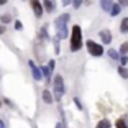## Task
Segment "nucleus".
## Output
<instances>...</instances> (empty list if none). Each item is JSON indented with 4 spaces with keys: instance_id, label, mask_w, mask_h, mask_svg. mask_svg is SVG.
<instances>
[{
    "instance_id": "f257e3e1",
    "label": "nucleus",
    "mask_w": 128,
    "mask_h": 128,
    "mask_svg": "<svg viewBox=\"0 0 128 128\" xmlns=\"http://www.w3.org/2000/svg\"><path fill=\"white\" fill-rule=\"evenodd\" d=\"M71 20V15L69 13H62L59 15L56 20H54V26H56V38L58 40H64L68 38L69 30H68V22Z\"/></svg>"
},
{
    "instance_id": "f03ea898",
    "label": "nucleus",
    "mask_w": 128,
    "mask_h": 128,
    "mask_svg": "<svg viewBox=\"0 0 128 128\" xmlns=\"http://www.w3.org/2000/svg\"><path fill=\"white\" fill-rule=\"evenodd\" d=\"M84 41H82V28L79 26V25H74V26L71 28V44H69V48H71L72 53H76V51H79L80 48H82Z\"/></svg>"
},
{
    "instance_id": "7ed1b4c3",
    "label": "nucleus",
    "mask_w": 128,
    "mask_h": 128,
    "mask_svg": "<svg viewBox=\"0 0 128 128\" xmlns=\"http://www.w3.org/2000/svg\"><path fill=\"white\" fill-rule=\"evenodd\" d=\"M66 92V87H64V80H62V76L61 74H56L53 79V95L56 100H61Z\"/></svg>"
},
{
    "instance_id": "20e7f679",
    "label": "nucleus",
    "mask_w": 128,
    "mask_h": 128,
    "mask_svg": "<svg viewBox=\"0 0 128 128\" xmlns=\"http://www.w3.org/2000/svg\"><path fill=\"white\" fill-rule=\"evenodd\" d=\"M86 48L87 51H89V54L94 58H100L102 54H104V46L100 44V43H95L94 40H89V41L86 43Z\"/></svg>"
},
{
    "instance_id": "39448f33",
    "label": "nucleus",
    "mask_w": 128,
    "mask_h": 128,
    "mask_svg": "<svg viewBox=\"0 0 128 128\" xmlns=\"http://www.w3.org/2000/svg\"><path fill=\"white\" fill-rule=\"evenodd\" d=\"M28 2H30V7H31V10H33L34 16H36V18H41L43 13H44V10H43V4L40 2V0H28Z\"/></svg>"
},
{
    "instance_id": "423d86ee",
    "label": "nucleus",
    "mask_w": 128,
    "mask_h": 128,
    "mask_svg": "<svg viewBox=\"0 0 128 128\" xmlns=\"http://www.w3.org/2000/svg\"><path fill=\"white\" fill-rule=\"evenodd\" d=\"M28 66H30V69H31V76H33V79L40 82V80L43 79V72H41V68H38L36 64H34V61H28Z\"/></svg>"
},
{
    "instance_id": "0eeeda50",
    "label": "nucleus",
    "mask_w": 128,
    "mask_h": 128,
    "mask_svg": "<svg viewBox=\"0 0 128 128\" xmlns=\"http://www.w3.org/2000/svg\"><path fill=\"white\" fill-rule=\"evenodd\" d=\"M98 36H100L104 44H110V43H112V33H110L108 30H102L100 33H98Z\"/></svg>"
},
{
    "instance_id": "6e6552de",
    "label": "nucleus",
    "mask_w": 128,
    "mask_h": 128,
    "mask_svg": "<svg viewBox=\"0 0 128 128\" xmlns=\"http://www.w3.org/2000/svg\"><path fill=\"white\" fill-rule=\"evenodd\" d=\"M43 10L46 12V13H53L54 10H56V5H54L53 0H43Z\"/></svg>"
},
{
    "instance_id": "1a4fd4ad",
    "label": "nucleus",
    "mask_w": 128,
    "mask_h": 128,
    "mask_svg": "<svg viewBox=\"0 0 128 128\" xmlns=\"http://www.w3.org/2000/svg\"><path fill=\"white\" fill-rule=\"evenodd\" d=\"M112 5H113V0H100V8L104 12H108V13H110Z\"/></svg>"
},
{
    "instance_id": "9d476101",
    "label": "nucleus",
    "mask_w": 128,
    "mask_h": 128,
    "mask_svg": "<svg viewBox=\"0 0 128 128\" xmlns=\"http://www.w3.org/2000/svg\"><path fill=\"white\" fill-rule=\"evenodd\" d=\"M43 102H44V104H53L54 102V97L51 95V92H49L48 89L43 90Z\"/></svg>"
},
{
    "instance_id": "9b49d317",
    "label": "nucleus",
    "mask_w": 128,
    "mask_h": 128,
    "mask_svg": "<svg viewBox=\"0 0 128 128\" xmlns=\"http://www.w3.org/2000/svg\"><path fill=\"white\" fill-rule=\"evenodd\" d=\"M107 54H108V58H110V59H113V61H120V53H118L117 49L110 48L108 51H107Z\"/></svg>"
},
{
    "instance_id": "f8f14e48",
    "label": "nucleus",
    "mask_w": 128,
    "mask_h": 128,
    "mask_svg": "<svg viewBox=\"0 0 128 128\" xmlns=\"http://www.w3.org/2000/svg\"><path fill=\"white\" fill-rule=\"evenodd\" d=\"M41 72H43V77H44L48 82H51V69L48 68V66H41Z\"/></svg>"
},
{
    "instance_id": "ddd939ff",
    "label": "nucleus",
    "mask_w": 128,
    "mask_h": 128,
    "mask_svg": "<svg viewBox=\"0 0 128 128\" xmlns=\"http://www.w3.org/2000/svg\"><path fill=\"white\" fill-rule=\"evenodd\" d=\"M120 12H122V5L120 4H113L112 8H110V15H112V16H117Z\"/></svg>"
},
{
    "instance_id": "4468645a",
    "label": "nucleus",
    "mask_w": 128,
    "mask_h": 128,
    "mask_svg": "<svg viewBox=\"0 0 128 128\" xmlns=\"http://www.w3.org/2000/svg\"><path fill=\"white\" fill-rule=\"evenodd\" d=\"M0 22H2V25H8V23H12V15L10 13H4V15H0Z\"/></svg>"
},
{
    "instance_id": "2eb2a0df",
    "label": "nucleus",
    "mask_w": 128,
    "mask_h": 128,
    "mask_svg": "<svg viewBox=\"0 0 128 128\" xmlns=\"http://www.w3.org/2000/svg\"><path fill=\"white\" fill-rule=\"evenodd\" d=\"M95 128H112V123H110V120L104 118V120H100L97 123V126H95Z\"/></svg>"
},
{
    "instance_id": "dca6fc26",
    "label": "nucleus",
    "mask_w": 128,
    "mask_h": 128,
    "mask_svg": "<svg viewBox=\"0 0 128 128\" xmlns=\"http://www.w3.org/2000/svg\"><path fill=\"white\" fill-rule=\"evenodd\" d=\"M46 30H48V26L44 25V26H43L41 30H40V34H38V40H49V36H48V31H46Z\"/></svg>"
},
{
    "instance_id": "f3484780",
    "label": "nucleus",
    "mask_w": 128,
    "mask_h": 128,
    "mask_svg": "<svg viewBox=\"0 0 128 128\" xmlns=\"http://www.w3.org/2000/svg\"><path fill=\"white\" fill-rule=\"evenodd\" d=\"M118 53H120V56H126V54H128V41L122 43L120 49H118Z\"/></svg>"
},
{
    "instance_id": "a211bd4d",
    "label": "nucleus",
    "mask_w": 128,
    "mask_h": 128,
    "mask_svg": "<svg viewBox=\"0 0 128 128\" xmlns=\"http://www.w3.org/2000/svg\"><path fill=\"white\" fill-rule=\"evenodd\" d=\"M120 31H122V33H128V16L122 20V23H120Z\"/></svg>"
},
{
    "instance_id": "6ab92c4d",
    "label": "nucleus",
    "mask_w": 128,
    "mask_h": 128,
    "mask_svg": "<svg viewBox=\"0 0 128 128\" xmlns=\"http://www.w3.org/2000/svg\"><path fill=\"white\" fill-rule=\"evenodd\" d=\"M118 74H120V77H123V79H128V69L125 68V66H120V68H118Z\"/></svg>"
},
{
    "instance_id": "aec40b11",
    "label": "nucleus",
    "mask_w": 128,
    "mask_h": 128,
    "mask_svg": "<svg viewBox=\"0 0 128 128\" xmlns=\"http://www.w3.org/2000/svg\"><path fill=\"white\" fill-rule=\"evenodd\" d=\"M115 126L117 128H128V123L123 120V118H118V120L115 122Z\"/></svg>"
},
{
    "instance_id": "412c9836",
    "label": "nucleus",
    "mask_w": 128,
    "mask_h": 128,
    "mask_svg": "<svg viewBox=\"0 0 128 128\" xmlns=\"http://www.w3.org/2000/svg\"><path fill=\"white\" fill-rule=\"evenodd\" d=\"M71 5L76 8V10H77V8H80V7L84 5V0H72V4H71Z\"/></svg>"
},
{
    "instance_id": "4be33fe9",
    "label": "nucleus",
    "mask_w": 128,
    "mask_h": 128,
    "mask_svg": "<svg viewBox=\"0 0 128 128\" xmlns=\"http://www.w3.org/2000/svg\"><path fill=\"white\" fill-rule=\"evenodd\" d=\"M128 64V56H120V66H126Z\"/></svg>"
},
{
    "instance_id": "5701e85b",
    "label": "nucleus",
    "mask_w": 128,
    "mask_h": 128,
    "mask_svg": "<svg viewBox=\"0 0 128 128\" xmlns=\"http://www.w3.org/2000/svg\"><path fill=\"white\" fill-rule=\"evenodd\" d=\"M54 49H56V54L59 53V40L58 38H54Z\"/></svg>"
},
{
    "instance_id": "b1692460",
    "label": "nucleus",
    "mask_w": 128,
    "mask_h": 128,
    "mask_svg": "<svg viewBox=\"0 0 128 128\" xmlns=\"http://www.w3.org/2000/svg\"><path fill=\"white\" fill-rule=\"evenodd\" d=\"M74 104L77 105V108H79V110H82V104H80V100L77 97H74Z\"/></svg>"
},
{
    "instance_id": "393cba45",
    "label": "nucleus",
    "mask_w": 128,
    "mask_h": 128,
    "mask_svg": "<svg viewBox=\"0 0 128 128\" xmlns=\"http://www.w3.org/2000/svg\"><path fill=\"white\" fill-rule=\"evenodd\" d=\"M54 66H56V62H54V59H51V61H48V68L51 69V71H53L54 69Z\"/></svg>"
},
{
    "instance_id": "a878e982",
    "label": "nucleus",
    "mask_w": 128,
    "mask_h": 128,
    "mask_svg": "<svg viewBox=\"0 0 128 128\" xmlns=\"http://www.w3.org/2000/svg\"><path fill=\"white\" fill-rule=\"evenodd\" d=\"M22 28H23L22 22H20V20H16V22H15V30H22Z\"/></svg>"
},
{
    "instance_id": "bb28decb",
    "label": "nucleus",
    "mask_w": 128,
    "mask_h": 128,
    "mask_svg": "<svg viewBox=\"0 0 128 128\" xmlns=\"http://www.w3.org/2000/svg\"><path fill=\"white\" fill-rule=\"evenodd\" d=\"M61 4H62V7H68L72 4V0H61Z\"/></svg>"
},
{
    "instance_id": "cd10ccee",
    "label": "nucleus",
    "mask_w": 128,
    "mask_h": 128,
    "mask_svg": "<svg viewBox=\"0 0 128 128\" xmlns=\"http://www.w3.org/2000/svg\"><path fill=\"white\" fill-rule=\"evenodd\" d=\"M118 4H120L122 7H128V0H118Z\"/></svg>"
},
{
    "instance_id": "c85d7f7f",
    "label": "nucleus",
    "mask_w": 128,
    "mask_h": 128,
    "mask_svg": "<svg viewBox=\"0 0 128 128\" xmlns=\"http://www.w3.org/2000/svg\"><path fill=\"white\" fill-rule=\"evenodd\" d=\"M5 33V26L4 25H0V34H4Z\"/></svg>"
},
{
    "instance_id": "c756f323",
    "label": "nucleus",
    "mask_w": 128,
    "mask_h": 128,
    "mask_svg": "<svg viewBox=\"0 0 128 128\" xmlns=\"http://www.w3.org/2000/svg\"><path fill=\"white\" fill-rule=\"evenodd\" d=\"M5 104H7V105H10V107L13 105V104H12V100H10V98H5Z\"/></svg>"
},
{
    "instance_id": "7c9ffc66",
    "label": "nucleus",
    "mask_w": 128,
    "mask_h": 128,
    "mask_svg": "<svg viewBox=\"0 0 128 128\" xmlns=\"http://www.w3.org/2000/svg\"><path fill=\"white\" fill-rule=\"evenodd\" d=\"M0 128H7V126H5V123H4V120H0Z\"/></svg>"
},
{
    "instance_id": "2f4dec72",
    "label": "nucleus",
    "mask_w": 128,
    "mask_h": 128,
    "mask_svg": "<svg viewBox=\"0 0 128 128\" xmlns=\"http://www.w3.org/2000/svg\"><path fill=\"white\" fill-rule=\"evenodd\" d=\"M7 4V0H0V7H2V5H5Z\"/></svg>"
},
{
    "instance_id": "473e14b6",
    "label": "nucleus",
    "mask_w": 128,
    "mask_h": 128,
    "mask_svg": "<svg viewBox=\"0 0 128 128\" xmlns=\"http://www.w3.org/2000/svg\"><path fill=\"white\" fill-rule=\"evenodd\" d=\"M56 128H62V125H61V123H58V125H56Z\"/></svg>"
},
{
    "instance_id": "72a5a7b5",
    "label": "nucleus",
    "mask_w": 128,
    "mask_h": 128,
    "mask_svg": "<svg viewBox=\"0 0 128 128\" xmlns=\"http://www.w3.org/2000/svg\"><path fill=\"white\" fill-rule=\"evenodd\" d=\"M0 107H2V102H0Z\"/></svg>"
}]
</instances>
